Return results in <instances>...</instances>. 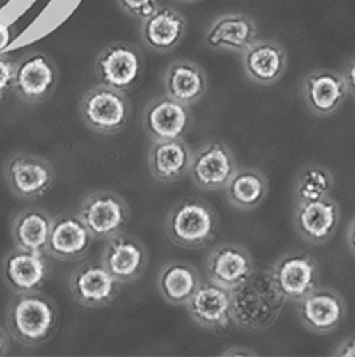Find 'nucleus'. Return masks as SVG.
<instances>
[{"instance_id": "423d86ee", "label": "nucleus", "mask_w": 355, "mask_h": 357, "mask_svg": "<svg viewBox=\"0 0 355 357\" xmlns=\"http://www.w3.org/2000/svg\"><path fill=\"white\" fill-rule=\"evenodd\" d=\"M94 71H96L100 85L127 93L143 79V54L130 43H111L100 50Z\"/></svg>"}, {"instance_id": "f257e3e1", "label": "nucleus", "mask_w": 355, "mask_h": 357, "mask_svg": "<svg viewBox=\"0 0 355 357\" xmlns=\"http://www.w3.org/2000/svg\"><path fill=\"white\" fill-rule=\"evenodd\" d=\"M5 323L11 339L19 345L38 348L47 343L60 326V309L46 293H13L6 304Z\"/></svg>"}, {"instance_id": "b1692460", "label": "nucleus", "mask_w": 355, "mask_h": 357, "mask_svg": "<svg viewBox=\"0 0 355 357\" xmlns=\"http://www.w3.org/2000/svg\"><path fill=\"white\" fill-rule=\"evenodd\" d=\"M193 152L183 138L154 142L148 154L150 174L158 182L180 181L189 173Z\"/></svg>"}, {"instance_id": "39448f33", "label": "nucleus", "mask_w": 355, "mask_h": 357, "mask_svg": "<svg viewBox=\"0 0 355 357\" xmlns=\"http://www.w3.org/2000/svg\"><path fill=\"white\" fill-rule=\"evenodd\" d=\"M79 216L94 240H110L125 231L130 221L129 204L123 196L109 190L88 195L80 204Z\"/></svg>"}, {"instance_id": "1a4fd4ad", "label": "nucleus", "mask_w": 355, "mask_h": 357, "mask_svg": "<svg viewBox=\"0 0 355 357\" xmlns=\"http://www.w3.org/2000/svg\"><path fill=\"white\" fill-rule=\"evenodd\" d=\"M58 85V69L47 54L30 52L15 65L13 91L27 104H42Z\"/></svg>"}, {"instance_id": "6e6552de", "label": "nucleus", "mask_w": 355, "mask_h": 357, "mask_svg": "<svg viewBox=\"0 0 355 357\" xmlns=\"http://www.w3.org/2000/svg\"><path fill=\"white\" fill-rule=\"evenodd\" d=\"M3 177L17 199H38L49 193L55 181V169L47 158L19 152L3 165Z\"/></svg>"}, {"instance_id": "5701e85b", "label": "nucleus", "mask_w": 355, "mask_h": 357, "mask_svg": "<svg viewBox=\"0 0 355 357\" xmlns=\"http://www.w3.org/2000/svg\"><path fill=\"white\" fill-rule=\"evenodd\" d=\"M288 56L282 44L257 40L243 52V68L247 77L257 85H272L283 77Z\"/></svg>"}, {"instance_id": "f3484780", "label": "nucleus", "mask_w": 355, "mask_h": 357, "mask_svg": "<svg viewBox=\"0 0 355 357\" xmlns=\"http://www.w3.org/2000/svg\"><path fill=\"white\" fill-rule=\"evenodd\" d=\"M93 241V235L79 213L63 212L52 220L46 254L60 262H77L86 257Z\"/></svg>"}, {"instance_id": "bb28decb", "label": "nucleus", "mask_w": 355, "mask_h": 357, "mask_svg": "<svg viewBox=\"0 0 355 357\" xmlns=\"http://www.w3.org/2000/svg\"><path fill=\"white\" fill-rule=\"evenodd\" d=\"M52 220L44 208H24L11 222L13 243L22 250L46 254Z\"/></svg>"}, {"instance_id": "f704fd0d", "label": "nucleus", "mask_w": 355, "mask_h": 357, "mask_svg": "<svg viewBox=\"0 0 355 357\" xmlns=\"http://www.w3.org/2000/svg\"><path fill=\"white\" fill-rule=\"evenodd\" d=\"M11 41V31L10 27L5 24H0V52L8 47V44Z\"/></svg>"}, {"instance_id": "ddd939ff", "label": "nucleus", "mask_w": 355, "mask_h": 357, "mask_svg": "<svg viewBox=\"0 0 355 357\" xmlns=\"http://www.w3.org/2000/svg\"><path fill=\"white\" fill-rule=\"evenodd\" d=\"M237 169V158L229 146L223 142H210L194 152L188 174L196 187L218 191L227 187Z\"/></svg>"}, {"instance_id": "c85d7f7f", "label": "nucleus", "mask_w": 355, "mask_h": 357, "mask_svg": "<svg viewBox=\"0 0 355 357\" xmlns=\"http://www.w3.org/2000/svg\"><path fill=\"white\" fill-rule=\"evenodd\" d=\"M333 183L335 178L331 169L322 165H307L297 173L294 196L297 202L321 199L331 196Z\"/></svg>"}, {"instance_id": "0eeeda50", "label": "nucleus", "mask_w": 355, "mask_h": 357, "mask_svg": "<svg viewBox=\"0 0 355 357\" xmlns=\"http://www.w3.org/2000/svg\"><path fill=\"white\" fill-rule=\"evenodd\" d=\"M269 276L285 301L297 303L320 287V265L308 252L293 251L276 260Z\"/></svg>"}, {"instance_id": "9d476101", "label": "nucleus", "mask_w": 355, "mask_h": 357, "mask_svg": "<svg viewBox=\"0 0 355 357\" xmlns=\"http://www.w3.org/2000/svg\"><path fill=\"white\" fill-rule=\"evenodd\" d=\"M297 317L303 328L315 334L329 335L343 326L347 318V304L340 291L331 287H318L297 301Z\"/></svg>"}, {"instance_id": "4be33fe9", "label": "nucleus", "mask_w": 355, "mask_h": 357, "mask_svg": "<svg viewBox=\"0 0 355 357\" xmlns=\"http://www.w3.org/2000/svg\"><path fill=\"white\" fill-rule=\"evenodd\" d=\"M258 40L255 21L243 13H227L219 16L207 30L205 43L210 49L232 50L243 54Z\"/></svg>"}, {"instance_id": "c9c22d12", "label": "nucleus", "mask_w": 355, "mask_h": 357, "mask_svg": "<svg viewBox=\"0 0 355 357\" xmlns=\"http://www.w3.org/2000/svg\"><path fill=\"white\" fill-rule=\"evenodd\" d=\"M346 241H347V248H349V252L355 257V218H352L349 226H347Z\"/></svg>"}, {"instance_id": "e433bc0d", "label": "nucleus", "mask_w": 355, "mask_h": 357, "mask_svg": "<svg viewBox=\"0 0 355 357\" xmlns=\"http://www.w3.org/2000/svg\"><path fill=\"white\" fill-rule=\"evenodd\" d=\"M223 356H258L255 351H252L251 348H244V347H233L229 348V351L223 353Z\"/></svg>"}, {"instance_id": "a211bd4d", "label": "nucleus", "mask_w": 355, "mask_h": 357, "mask_svg": "<svg viewBox=\"0 0 355 357\" xmlns=\"http://www.w3.org/2000/svg\"><path fill=\"white\" fill-rule=\"evenodd\" d=\"M253 273L255 265L251 252L237 243L216 246L208 254L205 262L207 279L230 291L246 284Z\"/></svg>"}, {"instance_id": "7ed1b4c3", "label": "nucleus", "mask_w": 355, "mask_h": 357, "mask_svg": "<svg viewBox=\"0 0 355 357\" xmlns=\"http://www.w3.org/2000/svg\"><path fill=\"white\" fill-rule=\"evenodd\" d=\"M164 231L174 245L185 250H200L216 238L218 216L210 204L183 199L169 210Z\"/></svg>"}, {"instance_id": "7c9ffc66", "label": "nucleus", "mask_w": 355, "mask_h": 357, "mask_svg": "<svg viewBox=\"0 0 355 357\" xmlns=\"http://www.w3.org/2000/svg\"><path fill=\"white\" fill-rule=\"evenodd\" d=\"M15 65L11 59L0 54V100H3L6 96L13 91L15 85Z\"/></svg>"}, {"instance_id": "4468645a", "label": "nucleus", "mask_w": 355, "mask_h": 357, "mask_svg": "<svg viewBox=\"0 0 355 357\" xmlns=\"http://www.w3.org/2000/svg\"><path fill=\"white\" fill-rule=\"evenodd\" d=\"M100 262L120 285L132 284L148 270L149 251L138 237L123 232L106 240Z\"/></svg>"}, {"instance_id": "a878e982", "label": "nucleus", "mask_w": 355, "mask_h": 357, "mask_svg": "<svg viewBox=\"0 0 355 357\" xmlns=\"http://www.w3.org/2000/svg\"><path fill=\"white\" fill-rule=\"evenodd\" d=\"M202 282L198 268L183 260L164 265L157 278V289L164 301L173 305H187Z\"/></svg>"}, {"instance_id": "c756f323", "label": "nucleus", "mask_w": 355, "mask_h": 357, "mask_svg": "<svg viewBox=\"0 0 355 357\" xmlns=\"http://www.w3.org/2000/svg\"><path fill=\"white\" fill-rule=\"evenodd\" d=\"M120 10L132 17L144 21L160 6V0H118Z\"/></svg>"}, {"instance_id": "f8f14e48", "label": "nucleus", "mask_w": 355, "mask_h": 357, "mask_svg": "<svg viewBox=\"0 0 355 357\" xmlns=\"http://www.w3.org/2000/svg\"><path fill=\"white\" fill-rule=\"evenodd\" d=\"M69 291L75 303L88 309L110 305L118 298L120 284L111 276L102 262H85L69 276Z\"/></svg>"}, {"instance_id": "cd10ccee", "label": "nucleus", "mask_w": 355, "mask_h": 357, "mask_svg": "<svg viewBox=\"0 0 355 357\" xmlns=\"http://www.w3.org/2000/svg\"><path fill=\"white\" fill-rule=\"evenodd\" d=\"M226 197L230 206L241 212L258 208L268 197V178L260 169L238 168L227 183Z\"/></svg>"}, {"instance_id": "72a5a7b5", "label": "nucleus", "mask_w": 355, "mask_h": 357, "mask_svg": "<svg viewBox=\"0 0 355 357\" xmlns=\"http://www.w3.org/2000/svg\"><path fill=\"white\" fill-rule=\"evenodd\" d=\"M10 333L0 326V357L8 356L10 353Z\"/></svg>"}, {"instance_id": "6ab92c4d", "label": "nucleus", "mask_w": 355, "mask_h": 357, "mask_svg": "<svg viewBox=\"0 0 355 357\" xmlns=\"http://www.w3.org/2000/svg\"><path fill=\"white\" fill-rule=\"evenodd\" d=\"M187 312L200 328L224 331L233 321L232 291L208 279L202 280L199 289L187 303Z\"/></svg>"}, {"instance_id": "2f4dec72", "label": "nucleus", "mask_w": 355, "mask_h": 357, "mask_svg": "<svg viewBox=\"0 0 355 357\" xmlns=\"http://www.w3.org/2000/svg\"><path fill=\"white\" fill-rule=\"evenodd\" d=\"M333 357H355V335L346 337L343 342H340L337 348L332 353Z\"/></svg>"}, {"instance_id": "473e14b6", "label": "nucleus", "mask_w": 355, "mask_h": 357, "mask_svg": "<svg viewBox=\"0 0 355 357\" xmlns=\"http://www.w3.org/2000/svg\"><path fill=\"white\" fill-rule=\"evenodd\" d=\"M343 77L346 80L347 89H349V93L355 98V55H352L351 59L347 60L343 71Z\"/></svg>"}, {"instance_id": "2eb2a0df", "label": "nucleus", "mask_w": 355, "mask_h": 357, "mask_svg": "<svg viewBox=\"0 0 355 357\" xmlns=\"http://www.w3.org/2000/svg\"><path fill=\"white\" fill-rule=\"evenodd\" d=\"M191 121L189 105L169 98L168 94L152 99L143 112L144 132L152 142L183 138L191 127Z\"/></svg>"}, {"instance_id": "dca6fc26", "label": "nucleus", "mask_w": 355, "mask_h": 357, "mask_svg": "<svg viewBox=\"0 0 355 357\" xmlns=\"http://www.w3.org/2000/svg\"><path fill=\"white\" fill-rule=\"evenodd\" d=\"M49 256L15 246L2 262V279L11 293L41 290L50 278Z\"/></svg>"}, {"instance_id": "4c0bfd02", "label": "nucleus", "mask_w": 355, "mask_h": 357, "mask_svg": "<svg viewBox=\"0 0 355 357\" xmlns=\"http://www.w3.org/2000/svg\"><path fill=\"white\" fill-rule=\"evenodd\" d=\"M179 2H183V3H198V2H200V0H179Z\"/></svg>"}, {"instance_id": "aec40b11", "label": "nucleus", "mask_w": 355, "mask_h": 357, "mask_svg": "<svg viewBox=\"0 0 355 357\" xmlns=\"http://www.w3.org/2000/svg\"><path fill=\"white\" fill-rule=\"evenodd\" d=\"M303 100L315 116L327 118L343 107L349 94L343 74L332 69H316L303 80Z\"/></svg>"}, {"instance_id": "393cba45", "label": "nucleus", "mask_w": 355, "mask_h": 357, "mask_svg": "<svg viewBox=\"0 0 355 357\" xmlns=\"http://www.w3.org/2000/svg\"><path fill=\"white\" fill-rule=\"evenodd\" d=\"M208 79L204 69L191 60H175L164 73V91L185 105H194L204 98Z\"/></svg>"}, {"instance_id": "f03ea898", "label": "nucleus", "mask_w": 355, "mask_h": 357, "mask_svg": "<svg viewBox=\"0 0 355 357\" xmlns=\"http://www.w3.org/2000/svg\"><path fill=\"white\" fill-rule=\"evenodd\" d=\"M285 299L278 295L269 273H253L232 291L233 323L246 329H266L277 320Z\"/></svg>"}, {"instance_id": "9b49d317", "label": "nucleus", "mask_w": 355, "mask_h": 357, "mask_svg": "<svg viewBox=\"0 0 355 357\" xmlns=\"http://www.w3.org/2000/svg\"><path fill=\"white\" fill-rule=\"evenodd\" d=\"M293 221L296 232L303 241L316 246L326 245L335 237L340 227V204L332 196L297 202Z\"/></svg>"}, {"instance_id": "20e7f679", "label": "nucleus", "mask_w": 355, "mask_h": 357, "mask_svg": "<svg viewBox=\"0 0 355 357\" xmlns=\"http://www.w3.org/2000/svg\"><path fill=\"white\" fill-rule=\"evenodd\" d=\"M132 107L125 93L105 85H97L84 94L80 100V118L88 129L115 135L123 132L130 119Z\"/></svg>"}, {"instance_id": "412c9836", "label": "nucleus", "mask_w": 355, "mask_h": 357, "mask_svg": "<svg viewBox=\"0 0 355 357\" xmlns=\"http://www.w3.org/2000/svg\"><path fill=\"white\" fill-rule=\"evenodd\" d=\"M187 35V19L171 6H158L141 24L145 47L158 54H169L180 46Z\"/></svg>"}]
</instances>
